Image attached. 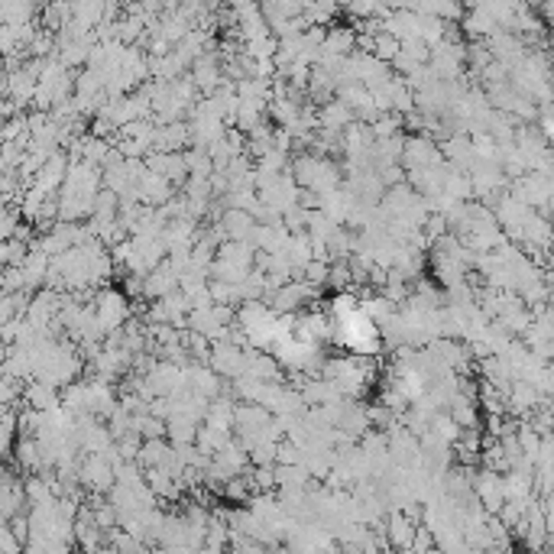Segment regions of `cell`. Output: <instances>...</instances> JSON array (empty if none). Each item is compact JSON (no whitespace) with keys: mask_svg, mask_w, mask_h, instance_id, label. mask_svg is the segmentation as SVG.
<instances>
[{"mask_svg":"<svg viewBox=\"0 0 554 554\" xmlns=\"http://www.w3.org/2000/svg\"><path fill=\"white\" fill-rule=\"evenodd\" d=\"M126 322V302L120 292H104L98 305V328L101 331H110V328H120Z\"/></svg>","mask_w":554,"mask_h":554,"instance_id":"obj_1","label":"cell"},{"mask_svg":"<svg viewBox=\"0 0 554 554\" xmlns=\"http://www.w3.org/2000/svg\"><path fill=\"white\" fill-rule=\"evenodd\" d=\"M386 532H389V538H393L389 545L409 548L411 545V535H415V525L409 522V516H405V512H393V516H389V528H386Z\"/></svg>","mask_w":554,"mask_h":554,"instance_id":"obj_2","label":"cell"}]
</instances>
